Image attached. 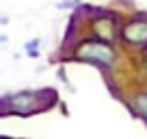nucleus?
<instances>
[{
    "label": "nucleus",
    "instance_id": "obj_2",
    "mask_svg": "<svg viewBox=\"0 0 147 139\" xmlns=\"http://www.w3.org/2000/svg\"><path fill=\"white\" fill-rule=\"evenodd\" d=\"M123 37L130 44H145L147 42V22H143V20L130 22L123 31Z\"/></svg>",
    "mask_w": 147,
    "mask_h": 139
},
{
    "label": "nucleus",
    "instance_id": "obj_5",
    "mask_svg": "<svg viewBox=\"0 0 147 139\" xmlns=\"http://www.w3.org/2000/svg\"><path fill=\"white\" fill-rule=\"evenodd\" d=\"M37 44H39V42H37V39H35V42H30V44H28V57H32V59H35V57H39V52H37Z\"/></svg>",
    "mask_w": 147,
    "mask_h": 139
},
{
    "label": "nucleus",
    "instance_id": "obj_1",
    "mask_svg": "<svg viewBox=\"0 0 147 139\" xmlns=\"http://www.w3.org/2000/svg\"><path fill=\"white\" fill-rule=\"evenodd\" d=\"M78 55L82 59L95 61L100 65H110L113 59H115V52L110 50V46H104V44H87L78 50Z\"/></svg>",
    "mask_w": 147,
    "mask_h": 139
},
{
    "label": "nucleus",
    "instance_id": "obj_4",
    "mask_svg": "<svg viewBox=\"0 0 147 139\" xmlns=\"http://www.w3.org/2000/svg\"><path fill=\"white\" fill-rule=\"evenodd\" d=\"M136 107H138V111H141V115L147 120V93L136 98Z\"/></svg>",
    "mask_w": 147,
    "mask_h": 139
},
{
    "label": "nucleus",
    "instance_id": "obj_3",
    "mask_svg": "<svg viewBox=\"0 0 147 139\" xmlns=\"http://www.w3.org/2000/svg\"><path fill=\"white\" fill-rule=\"evenodd\" d=\"M93 28H95V33L100 35V37L113 39V24H110L108 20H97V22L93 24Z\"/></svg>",
    "mask_w": 147,
    "mask_h": 139
}]
</instances>
